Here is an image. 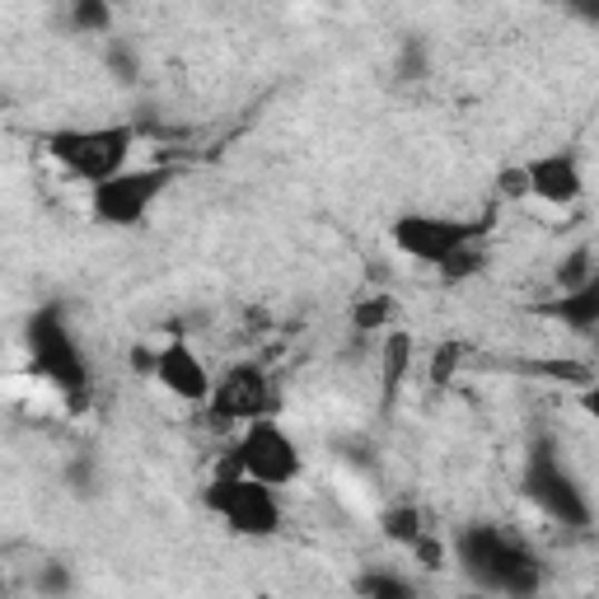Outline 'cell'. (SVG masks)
I'll use <instances>...</instances> for the list:
<instances>
[{
  "label": "cell",
  "instance_id": "1",
  "mask_svg": "<svg viewBox=\"0 0 599 599\" xmlns=\"http://www.w3.org/2000/svg\"><path fill=\"white\" fill-rule=\"evenodd\" d=\"M450 558L463 576L497 599H535L543 590V562L520 535H506L501 525H469L455 535Z\"/></svg>",
  "mask_w": 599,
  "mask_h": 599
},
{
  "label": "cell",
  "instance_id": "2",
  "mask_svg": "<svg viewBox=\"0 0 599 599\" xmlns=\"http://www.w3.org/2000/svg\"><path fill=\"white\" fill-rule=\"evenodd\" d=\"M42 154L71 173L80 183H108L118 179L122 169H131V154L141 146V127L131 122H103V127H57V131H42Z\"/></svg>",
  "mask_w": 599,
  "mask_h": 599
},
{
  "label": "cell",
  "instance_id": "3",
  "mask_svg": "<svg viewBox=\"0 0 599 599\" xmlns=\"http://www.w3.org/2000/svg\"><path fill=\"white\" fill-rule=\"evenodd\" d=\"M29 361L38 380H48L66 398V412L80 417L90 408V361H84L80 342L71 338L66 309L48 305L29 319Z\"/></svg>",
  "mask_w": 599,
  "mask_h": 599
},
{
  "label": "cell",
  "instance_id": "4",
  "mask_svg": "<svg viewBox=\"0 0 599 599\" xmlns=\"http://www.w3.org/2000/svg\"><path fill=\"white\" fill-rule=\"evenodd\" d=\"M202 506L239 539H277L286 525L281 492H272V487H262L253 478H211Z\"/></svg>",
  "mask_w": 599,
  "mask_h": 599
},
{
  "label": "cell",
  "instance_id": "5",
  "mask_svg": "<svg viewBox=\"0 0 599 599\" xmlns=\"http://www.w3.org/2000/svg\"><path fill=\"white\" fill-rule=\"evenodd\" d=\"M173 183H179V164L122 169L118 179L90 188V216L99 220V226H108V230H137Z\"/></svg>",
  "mask_w": 599,
  "mask_h": 599
},
{
  "label": "cell",
  "instance_id": "6",
  "mask_svg": "<svg viewBox=\"0 0 599 599\" xmlns=\"http://www.w3.org/2000/svg\"><path fill=\"white\" fill-rule=\"evenodd\" d=\"M492 234V216H478V220H455V216H427V211H408L389 226L393 249L421 262V268H440L455 249L463 243H482Z\"/></svg>",
  "mask_w": 599,
  "mask_h": 599
},
{
  "label": "cell",
  "instance_id": "7",
  "mask_svg": "<svg viewBox=\"0 0 599 599\" xmlns=\"http://www.w3.org/2000/svg\"><path fill=\"white\" fill-rule=\"evenodd\" d=\"M234 459H239V473H243V478L272 487V492L300 482V473H305L300 446H296L291 431H286L277 417L243 421V431H239V440H234Z\"/></svg>",
  "mask_w": 599,
  "mask_h": 599
},
{
  "label": "cell",
  "instance_id": "8",
  "mask_svg": "<svg viewBox=\"0 0 599 599\" xmlns=\"http://www.w3.org/2000/svg\"><path fill=\"white\" fill-rule=\"evenodd\" d=\"M220 427H243V421H258V417H277L281 412V393L272 385V375L253 366V361H239L226 375H216V389H211V403Z\"/></svg>",
  "mask_w": 599,
  "mask_h": 599
},
{
  "label": "cell",
  "instance_id": "9",
  "mask_svg": "<svg viewBox=\"0 0 599 599\" xmlns=\"http://www.w3.org/2000/svg\"><path fill=\"white\" fill-rule=\"evenodd\" d=\"M525 497L535 501L548 520H562V525H571V529H586V525H590V501H586V492L562 473V459L552 455L548 446H539L535 455H529Z\"/></svg>",
  "mask_w": 599,
  "mask_h": 599
},
{
  "label": "cell",
  "instance_id": "10",
  "mask_svg": "<svg viewBox=\"0 0 599 599\" xmlns=\"http://www.w3.org/2000/svg\"><path fill=\"white\" fill-rule=\"evenodd\" d=\"M154 385H160L169 398L188 403V408H207V403H211V389H216V375H211V366L202 361V351H197V347L183 338V332H173V338L160 342Z\"/></svg>",
  "mask_w": 599,
  "mask_h": 599
},
{
  "label": "cell",
  "instance_id": "11",
  "mask_svg": "<svg viewBox=\"0 0 599 599\" xmlns=\"http://www.w3.org/2000/svg\"><path fill=\"white\" fill-rule=\"evenodd\" d=\"M525 169V188L535 202L543 207H576L586 197V169H581V154L576 150H548V154H535V160H520Z\"/></svg>",
  "mask_w": 599,
  "mask_h": 599
},
{
  "label": "cell",
  "instance_id": "12",
  "mask_svg": "<svg viewBox=\"0 0 599 599\" xmlns=\"http://www.w3.org/2000/svg\"><path fill=\"white\" fill-rule=\"evenodd\" d=\"M412 361H417V342L408 328H389L380 338V412H393L398 393L412 380Z\"/></svg>",
  "mask_w": 599,
  "mask_h": 599
},
{
  "label": "cell",
  "instance_id": "13",
  "mask_svg": "<svg viewBox=\"0 0 599 599\" xmlns=\"http://www.w3.org/2000/svg\"><path fill=\"white\" fill-rule=\"evenodd\" d=\"M535 315L548 319V323H562L571 332H581V338H590V332L599 328V281L581 286V291H567L558 300L535 305Z\"/></svg>",
  "mask_w": 599,
  "mask_h": 599
},
{
  "label": "cell",
  "instance_id": "14",
  "mask_svg": "<svg viewBox=\"0 0 599 599\" xmlns=\"http://www.w3.org/2000/svg\"><path fill=\"white\" fill-rule=\"evenodd\" d=\"M393 296L389 291H370V296H361V300H351V315H347V323H351V332L357 338H385V332L393 328Z\"/></svg>",
  "mask_w": 599,
  "mask_h": 599
},
{
  "label": "cell",
  "instance_id": "15",
  "mask_svg": "<svg viewBox=\"0 0 599 599\" xmlns=\"http://www.w3.org/2000/svg\"><path fill=\"white\" fill-rule=\"evenodd\" d=\"M380 535L393 543V548H403L417 539V535H427V516H421V506L412 501H398V506H385L380 510Z\"/></svg>",
  "mask_w": 599,
  "mask_h": 599
},
{
  "label": "cell",
  "instance_id": "16",
  "mask_svg": "<svg viewBox=\"0 0 599 599\" xmlns=\"http://www.w3.org/2000/svg\"><path fill=\"white\" fill-rule=\"evenodd\" d=\"M463 361H469V342H463V338L436 342L431 357H427V385H431V389H450V385L459 380Z\"/></svg>",
  "mask_w": 599,
  "mask_h": 599
},
{
  "label": "cell",
  "instance_id": "17",
  "mask_svg": "<svg viewBox=\"0 0 599 599\" xmlns=\"http://www.w3.org/2000/svg\"><path fill=\"white\" fill-rule=\"evenodd\" d=\"M357 599H421L417 586L408 581L403 571H389V567H366L357 576Z\"/></svg>",
  "mask_w": 599,
  "mask_h": 599
},
{
  "label": "cell",
  "instance_id": "18",
  "mask_svg": "<svg viewBox=\"0 0 599 599\" xmlns=\"http://www.w3.org/2000/svg\"><path fill=\"white\" fill-rule=\"evenodd\" d=\"M599 281V268H595V249L590 243H576L571 253H562V262L552 268V286H558V296L567 291H581V286Z\"/></svg>",
  "mask_w": 599,
  "mask_h": 599
},
{
  "label": "cell",
  "instance_id": "19",
  "mask_svg": "<svg viewBox=\"0 0 599 599\" xmlns=\"http://www.w3.org/2000/svg\"><path fill=\"white\" fill-rule=\"evenodd\" d=\"M487 262H492V253H487V243H463V249H455L446 262L436 268V277L446 286H463L487 272Z\"/></svg>",
  "mask_w": 599,
  "mask_h": 599
},
{
  "label": "cell",
  "instance_id": "20",
  "mask_svg": "<svg viewBox=\"0 0 599 599\" xmlns=\"http://www.w3.org/2000/svg\"><path fill=\"white\" fill-rule=\"evenodd\" d=\"M66 24L80 38H113V6H103V0H76L66 10Z\"/></svg>",
  "mask_w": 599,
  "mask_h": 599
},
{
  "label": "cell",
  "instance_id": "21",
  "mask_svg": "<svg viewBox=\"0 0 599 599\" xmlns=\"http://www.w3.org/2000/svg\"><path fill=\"white\" fill-rule=\"evenodd\" d=\"M408 558L417 562V571H427V576H436V571H446L450 567V543L440 539V535H417L412 543H408Z\"/></svg>",
  "mask_w": 599,
  "mask_h": 599
},
{
  "label": "cell",
  "instance_id": "22",
  "mask_svg": "<svg viewBox=\"0 0 599 599\" xmlns=\"http://www.w3.org/2000/svg\"><path fill=\"white\" fill-rule=\"evenodd\" d=\"M33 590H38V599H71L76 571L66 567V562H42V567L33 571Z\"/></svg>",
  "mask_w": 599,
  "mask_h": 599
},
{
  "label": "cell",
  "instance_id": "23",
  "mask_svg": "<svg viewBox=\"0 0 599 599\" xmlns=\"http://www.w3.org/2000/svg\"><path fill=\"white\" fill-rule=\"evenodd\" d=\"M103 61H108V71L118 76V84H137V76H141V57H137V48H131V42L108 38Z\"/></svg>",
  "mask_w": 599,
  "mask_h": 599
},
{
  "label": "cell",
  "instance_id": "24",
  "mask_svg": "<svg viewBox=\"0 0 599 599\" xmlns=\"http://www.w3.org/2000/svg\"><path fill=\"white\" fill-rule=\"evenodd\" d=\"M529 188H525V169L520 164H506L497 169V202H525Z\"/></svg>",
  "mask_w": 599,
  "mask_h": 599
},
{
  "label": "cell",
  "instance_id": "25",
  "mask_svg": "<svg viewBox=\"0 0 599 599\" xmlns=\"http://www.w3.org/2000/svg\"><path fill=\"white\" fill-rule=\"evenodd\" d=\"M154 361H160V347H154L150 338L131 342V351H127V366H131V375H141V380H154Z\"/></svg>",
  "mask_w": 599,
  "mask_h": 599
},
{
  "label": "cell",
  "instance_id": "26",
  "mask_svg": "<svg viewBox=\"0 0 599 599\" xmlns=\"http://www.w3.org/2000/svg\"><path fill=\"white\" fill-rule=\"evenodd\" d=\"M450 599V595H446ZM455 599H497V595H482V590H469V595H455Z\"/></svg>",
  "mask_w": 599,
  "mask_h": 599
}]
</instances>
